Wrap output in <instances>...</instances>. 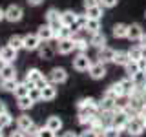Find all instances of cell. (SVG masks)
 <instances>
[{
	"instance_id": "1",
	"label": "cell",
	"mask_w": 146,
	"mask_h": 137,
	"mask_svg": "<svg viewBox=\"0 0 146 137\" xmlns=\"http://www.w3.org/2000/svg\"><path fill=\"white\" fill-rule=\"evenodd\" d=\"M29 86H35V88H42L44 84H48V77L44 75L42 71L38 70V68H29L26 73V79H24Z\"/></svg>"
},
{
	"instance_id": "2",
	"label": "cell",
	"mask_w": 146,
	"mask_h": 137,
	"mask_svg": "<svg viewBox=\"0 0 146 137\" xmlns=\"http://www.w3.org/2000/svg\"><path fill=\"white\" fill-rule=\"evenodd\" d=\"M77 110H79V113H93V115H97L99 100H95L93 97H84L77 102Z\"/></svg>"
},
{
	"instance_id": "3",
	"label": "cell",
	"mask_w": 146,
	"mask_h": 137,
	"mask_svg": "<svg viewBox=\"0 0 146 137\" xmlns=\"http://www.w3.org/2000/svg\"><path fill=\"white\" fill-rule=\"evenodd\" d=\"M91 59L88 57V53H77L75 57H73V61H71V66H73V70L75 71H79V73H84V71H88L90 68H91Z\"/></svg>"
},
{
	"instance_id": "4",
	"label": "cell",
	"mask_w": 146,
	"mask_h": 137,
	"mask_svg": "<svg viewBox=\"0 0 146 137\" xmlns=\"http://www.w3.org/2000/svg\"><path fill=\"white\" fill-rule=\"evenodd\" d=\"M46 24H49V27L53 29V33H57V31L60 29L62 22H60V13H58V9L49 7L48 11H46Z\"/></svg>"
},
{
	"instance_id": "5",
	"label": "cell",
	"mask_w": 146,
	"mask_h": 137,
	"mask_svg": "<svg viewBox=\"0 0 146 137\" xmlns=\"http://www.w3.org/2000/svg\"><path fill=\"white\" fill-rule=\"evenodd\" d=\"M48 80L51 82V84H55V86H58V84H64V82H68V71L64 70V68L57 66V68H53V70L49 71V75H48Z\"/></svg>"
},
{
	"instance_id": "6",
	"label": "cell",
	"mask_w": 146,
	"mask_h": 137,
	"mask_svg": "<svg viewBox=\"0 0 146 137\" xmlns=\"http://www.w3.org/2000/svg\"><path fill=\"white\" fill-rule=\"evenodd\" d=\"M22 17H24V9H22L18 4H11V6L6 7V20L15 24V22H20Z\"/></svg>"
},
{
	"instance_id": "7",
	"label": "cell",
	"mask_w": 146,
	"mask_h": 137,
	"mask_svg": "<svg viewBox=\"0 0 146 137\" xmlns=\"http://www.w3.org/2000/svg\"><path fill=\"white\" fill-rule=\"evenodd\" d=\"M124 132L130 137H141L144 134V128H143V124H141L139 121H137L135 117H131L130 121H128V124H126V128H124Z\"/></svg>"
},
{
	"instance_id": "8",
	"label": "cell",
	"mask_w": 146,
	"mask_h": 137,
	"mask_svg": "<svg viewBox=\"0 0 146 137\" xmlns=\"http://www.w3.org/2000/svg\"><path fill=\"white\" fill-rule=\"evenodd\" d=\"M106 73H108V71H106V64L97 62V61L91 64V68L88 70V75H90L93 80H100V79H104V77H106Z\"/></svg>"
},
{
	"instance_id": "9",
	"label": "cell",
	"mask_w": 146,
	"mask_h": 137,
	"mask_svg": "<svg viewBox=\"0 0 146 137\" xmlns=\"http://www.w3.org/2000/svg\"><path fill=\"white\" fill-rule=\"evenodd\" d=\"M40 44H42V40L38 39L36 33L24 35V49H26V51H36V49L40 48Z\"/></svg>"
},
{
	"instance_id": "10",
	"label": "cell",
	"mask_w": 146,
	"mask_h": 137,
	"mask_svg": "<svg viewBox=\"0 0 146 137\" xmlns=\"http://www.w3.org/2000/svg\"><path fill=\"white\" fill-rule=\"evenodd\" d=\"M40 97H42L44 102H51V100H55L57 99V86L51 84V82L44 84L42 88H40Z\"/></svg>"
},
{
	"instance_id": "11",
	"label": "cell",
	"mask_w": 146,
	"mask_h": 137,
	"mask_svg": "<svg viewBox=\"0 0 146 137\" xmlns=\"http://www.w3.org/2000/svg\"><path fill=\"white\" fill-rule=\"evenodd\" d=\"M130 115H128L126 110H121V112H115V115H113V126L119 128L121 132H124V128L128 124V121H130Z\"/></svg>"
},
{
	"instance_id": "12",
	"label": "cell",
	"mask_w": 146,
	"mask_h": 137,
	"mask_svg": "<svg viewBox=\"0 0 146 137\" xmlns=\"http://www.w3.org/2000/svg\"><path fill=\"white\" fill-rule=\"evenodd\" d=\"M57 53L60 55H70L75 51V44H73V39H62V40H57Z\"/></svg>"
},
{
	"instance_id": "13",
	"label": "cell",
	"mask_w": 146,
	"mask_h": 137,
	"mask_svg": "<svg viewBox=\"0 0 146 137\" xmlns=\"http://www.w3.org/2000/svg\"><path fill=\"white\" fill-rule=\"evenodd\" d=\"M17 57H18V51L17 49H13L11 46H4V48H0V59H2L6 64H13L17 61Z\"/></svg>"
},
{
	"instance_id": "14",
	"label": "cell",
	"mask_w": 146,
	"mask_h": 137,
	"mask_svg": "<svg viewBox=\"0 0 146 137\" xmlns=\"http://www.w3.org/2000/svg\"><path fill=\"white\" fill-rule=\"evenodd\" d=\"M144 35V29L141 24H137V22H133V24H128V37L126 39H130L131 42H139V39Z\"/></svg>"
},
{
	"instance_id": "15",
	"label": "cell",
	"mask_w": 146,
	"mask_h": 137,
	"mask_svg": "<svg viewBox=\"0 0 146 137\" xmlns=\"http://www.w3.org/2000/svg\"><path fill=\"white\" fill-rule=\"evenodd\" d=\"M36 51H38V55H40V59H42V61H51V59L55 57V53H57V49H55L49 42H42Z\"/></svg>"
},
{
	"instance_id": "16",
	"label": "cell",
	"mask_w": 146,
	"mask_h": 137,
	"mask_svg": "<svg viewBox=\"0 0 146 137\" xmlns=\"http://www.w3.org/2000/svg\"><path fill=\"white\" fill-rule=\"evenodd\" d=\"M113 53H115V49L108 48V46H104V48L97 49V62H102V64H108L113 61Z\"/></svg>"
},
{
	"instance_id": "17",
	"label": "cell",
	"mask_w": 146,
	"mask_h": 137,
	"mask_svg": "<svg viewBox=\"0 0 146 137\" xmlns=\"http://www.w3.org/2000/svg\"><path fill=\"white\" fill-rule=\"evenodd\" d=\"M119 84H121V88H122V95H124V97H131L137 90V86L133 84V80H131L130 77H124L122 80H119Z\"/></svg>"
},
{
	"instance_id": "18",
	"label": "cell",
	"mask_w": 146,
	"mask_h": 137,
	"mask_svg": "<svg viewBox=\"0 0 146 137\" xmlns=\"http://www.w3.org/2000/svg\"><path fill=\"white\" fill-rule=\"evenodd\" d=\"M36 35H38V39L42 40V42H49V40L55 39V33H53L51 27H49V24H42L36 29Z\"/></svg>"
},
{
	"instance_id": "19",
	"label": "cell",
	"mask_w": 146,
	"mask_h": 137,
	"mask_svg": "<svg viewBox=\"0 0 146 137\" xmlns=\"http://www.w3.org/2000/svg\"><path fill=\"white\" fill-rule=\"evenodd\" d=\"M106 42H108V39H106V35H104L102 31H97V33H93L90 37V46H93V48H97V49L104 48Z\"/></svg>"
},
{
	"instance_id": "20",
	"label": "cell",
	"mask_w": 146,
	"mask_h": 137,
	"mask_svg": "<svg viewBox=\"0 0 146 137\" xmlns=\"http://www.w3.org/2000/svg\"><path fill=\"white\" fill-rule=\"evenodd\" d=\"M33 124H35L33 119L27 115V113H22V115L17 117V128H18V130H22V132H27Z\"/></svg>"
},
{
	"instance_id": "21",
	"label": "cell",
	"mask_w": 146,
	"mask_h": 137,
	"mask_svg": "<svg viewBox=\"0 0 146 137\" xmlns=\"http://www.w3.org/2000/svg\"><path fill=\"white\" fill-rule=\"evenodd\" d=\"M104 95L110 97V99H115V100H119L121 97H124V95H122V88H121L119 82H113L111 86H108L106 91H104Z\"/></svg>"
},
{
	"instance_id": "22",
	"label": "cell",
	"mask_w": 146,
	"mask_h": 137,
	"mask_svg": "<svg viewBox=\"0 0 146 137\" xmlns=\"http://www.w3.org/2000/svg\"><path fill=\"white\" fill-rule=\"evenodd\" d=\"M46 126L49 128L51 132H60L62 130V126H64V122H62V119L58 117V115H51V117H48V121H46Z\"/></svg>"
},
{
	"instance_id": "23",
	"label": "cell",
	"mask_w": 146,
	"mask_h": 137,
	"mask_svg": "<svg viewBox=\"0 0 146 137\" xmlns=\"http://www.w3.org/2000/svg\"><path fill=\"white\" fill-rule=\"evenodd\" d=\"M115 66H122L124 68L128 62H130V57H128V51H122V49H117L113 53V61H111Z\"/></svg>"
},
{
	"instance_id": "24",
	"label": "cell",
	"mask_w": 146,
	"mask_h": 137,
	"mask_svg": "<svg viewBox=\"0 0 146 137\" xmlns=\"http://www.w3.org/2000/svg\"><path fill=\"white\" fill-rule=\"evenodd\" d=\"M73 44H75V51L77 53H86L88 48H90V40L82 39V37H77V35H73Z\"/></svg>"
},
{
	"instance_id": "25",
	"label": "cell",
	"mask_w": 146,
	"mask_h": 137,
	"mask_svg": "<svg viewBox=\"0 0 146 137\" xmlns=\"http://www.w3.org/2000/svg\"><path fill=\"white\" fill-rule=\"evenodd\" d=\"M111 35L115 37V39H126L128 37V24H124V22H117V24L113 26Z\"/></svg>"
},
{
	"instance_id": "26",
	"label": "cell",
	"mask_w": 146,
	"mask_h": 137,
	"mask_svg": "<svg viewBox=\"0 0 146 137\" xmlns=\"http://www.w3.org/2000/svg\"><path fill=\"white\" fill-rule=\"evenodd\" d=\"M110 110L115 112V99H110L106 95H102V99L99 100V112H110Z\"/></svg>"
},
{
	"instance_id": "27",
	"label": "cell",
	"mask_w": 146,
	"mask_h": 137,
	"mask_svg": "<svg viewBox=\"0 0 146 137\" xmlns=\"http://www.w3.org/2000/svg\"><path fill=\"white\" fill-rule=\"evenodd\" d=\"M75 20H77V13L71 11V9H66V11L60 13V22H62V26H68V27H70Z\"/></svg>"
},
{
	"instance_id": "28",
	"label": "cell",
	"mask_w": 146,
	"mask_h": 137,
	"mask_svg": "<svg viewBox=\"0 0 146 137\" xmlns=\"http://www.w3.org/2000/svg\"><path fill=\"white\" fill-rule=\"evenodd\" d=\"M0 77L2 80H9V79H17V70L13 64H6V66L0 70Z\"/></svg>"
},
{
	"instance_id": "29",
	"label": "cell",
	"mask_w": 146,
	"mask_h": 137,
	"mask_svg": "<svg viewBox=\"0 0 146 137\" xmlns=\"http://www.w3.org/2000/svg\"><path fill=\"white\" fill-rule=\"evenodd\" d=\"M29 90H31V86L27 84L26 80H22V82H18V84H17V88H15V91H13V95H15L17 99L26 97V95H29Z\"/></svg>"
},
{
	"instance_id": "30",
	"label": "cell",
	"mask_w": 146,
	"mask_h": 137,
	"mask_svg": "<svg viewBox=\"0 0 146 137\" xmlns=\"http://www.w3.org/2000/svg\"><path fill=\"white\" fill-rule=\"evenodd\" d=\"M7 46H11L13 49H17V51L24 49V37L22 35H11L9 40H7Z\"/></svg>"
},
{
	"instance_id": "31",
	"label": "cell",
	"mask_w": 146,
	"mask_h": 137,
	"mask_svg": "<svg viewBox=\"0 0 146 137\" xmlns=\"http://www.w3.org/2000/svg\"><path fill=\"white\" fill-rule=\"evenodd\" d=\"M33 104H35V102H33V99H31L29 95L17 99V108L22 110V112H27V110H31V108H33Z\"/></svg>"
},
{
	"instance_id": "32",
	"label": "cell",
	"mask_w": 146,
	"mask_h": 137,
	"mask_svg": "<svg viewBox=\"0 0 146 137\" xmlns=\"http://www.w3.org/2000/svg\"><path fill=\"white\" fill-rule=\"evenodd\" d=\"M84 31H88L90 35L100 31V20L99 18H88V22H86V26H84Z\"/></svg>"
},
{
	"instance_id": "33",
	"label": "cell",
	"mask_w": 146,
	"mask_h": 137,
	"mask_svg": "<svg viewBox=\"0 0 146 137\" xmlns=\"http://www.w3.org/2000/svg\"><path fill=\"white\" fill-rule=\"evenodd\" d=\"M97 115H99L100 122H102L104 126H111L113 124V115H115V112H113V110H110V112H99Z\"/></svg>"
},
{
	"instance_id": "34",
	"label": "cell",
	"mask_w": 146,
	"mask_h": 137,
	"mask_svg": "<svg viewBox=\"0 0 146 137\" xmlns=\"http://www.w3.org/2000/svg\"><path fill=\"white\" fill-rule=\"evenodd\" d=\"M102 9H104L102 6H93V7H86L84 13L88 15V18H99V20H100V17L104 15Z\"/></svg>"
},
{
	"instance_id": "35",
	"label": "cell",
	"mask_w": 146,
	"mask_h": 137,
	"mask_svg": "<svg viewBox=\"0 0 146 137\" xmlns=\"http://www.w3.org/2000/svg\"><path fill=\"white\" fill-rule=\"evenodd\" d=\"M143 55H144V51L141 49V46H139V44L131 46V48L128 49V57H130V61H135V62H137L141 57H143Z\"/></svg>"
},
{
	"instance_id": "36",
	"label": "cell",
	"mask_w": 146,
	"mask_h": 137,
	"mask_svg": "<svg viewBox=\"0 0 146 137\" xmlns=\"http://www.w3.org/2000/svg\"><path fill=\"white\" fill-rule=\"evenodd\" d=\"M95 119H97V115H93V113H79V124L90 128Z\"/></svg>"
},
{
	"instance_id": "37",
	"label": "cell",
	"mask_w": 146,
	"mask_h": 137,
	"mask_svg": "<svg viewBox=\"0 0 146 137\" xmlns=\"http://www.w3.org/2000/svg\"><path fill=\"white\" fill-rule=\"evenodd\" d=\"M62 39H73V31L68 26H62L60 29L55 33V40H62Z\"/></svg>"
},
{
	"instance_id": "38",
	"label": "cell",
	"mask_w": 146,
	"mask_h": 137,
	"mask_svg": "<svg viewBox=\"0 0 146 137\" xmlns=\"http://www.w3.org/2000/svg\"><path fill=\"white\" fill-rule=\"evenodd\" d=\"M121 134H122V132L111 124V126H106V128H104L100 135H102V137H121Z\"/></svg>"
},
{
	"instance_id": "39",
	"label": "cell",
	"mask_w": 146,
	"mask_h": 137,
	"mask_svg": "<svg viewBox=\"0 0 146 137\" xmlns=\"http://www.w3.org/2000/svg\"><path fill=\"white\" fill-rule=\"evenodd\" d=\"M13 124V115L9 112H6V113H0V128H9Z\"/></svg>"
},
{
	"instance_id": "40",
	"label": "cell",
	"mask_w": 146,
	"mask_h": 137,
	"mask_svg": "<svg viewBox=\"0 0 146 137\" xmlns=\"http://www.w3.org/2000/svg\"><path fill=\"white\" fill-rule=\"evenodd\" d=\"M131 80H133V84L137 86V88H139V86H143V84H146V71H137L133 77H130Z\"/></svg>"
},
{
	"instance_id": "41",
	"label": "cell",
	"mask_w": 146,
	"mask_h": 137,
	"mask_svg": "<svg viewBox=\"0 0 146 137\" xmlns=\"http://www.w3.org/2000/svg\"><path fill=\"white\" fill-rule=\"evenodd\" d=\"M17 84H18V80H17V79L4 80V82H2V88H0V90L7 91V93H13V91H15V88H17Z\"/></svg>"
},
{
	"instance_id": "42",
	"label": "cell",
	"mask_w": 146,
	"mask_h": 137,
	"mask_svg": "<svg viewBox=\"0 0 146 137\" xmlns=\"http://www.w3.org/2000/svg\"><path fill=\"white\" fill-rule=\"evenodd\" d=\"M124 71L128 73V77H133L135 73L139 71V66H137V62H135V61H130V62H128L126 66H124Z\"/></svg>"
},
{
	"instance_id": "43",
	"label": "cell",
	"mask_w": 146,
	"mask_h": 137,
	"mask_svg": "<svg viewBox=\"0 0 146 137\" xmlns=\"http://www.w3.org/2000/svg\"><path fill=\"white\" fill-rule=\"evenodd\" d=\"M29 97L33 99V102H38V100H42V97H40V88H35V86H31Z\"/></svg>"
},
{
	"instance_id": "44",
	"label": "cell",
	"mask_w": 146,
	"mask_h": 137,
	"mask_svg": "<svg viewBox=\"0 0 146 137\" xmlns=\"http://www.w3.org/2000/svg\"><path fill=\"white\" fill-rule=\"evenodd\" d=\"M36 137H55V132H51L48 126H40V130H38V135Z\"/></svg>"
},
{
	"instance_id": "45",
	"label": "cell",
	"mask_w": 146,
	"mask_h": 137,
	"mask_svg": "<svg viewBox=\"0 0 146 137\" xmlns=\"http://www.w3.org/2000/svg\"><path fill=\"white\" fill-rule=\"evenodd\" d=\"M79 137H100V134H97L95 130H91V128H86L84 132H80Z\"/></svg>"
},
{
	"instance_id": "46",
	"label": "cell",
	"mask_w": 146,
	"mask_h": 137,
	"mask_svg": "<svg viewBox=\"0 0 146 137\" xmlns=\"http://www.w3.org/2000/svg\"><path fill=\"white\" fill-rule=\"evenodd\" d=\"M135 119L141 122V124H143V128L146 130V112H144V110H143V112H139V113H137V115H135Z\"/></svg>"
},
{
	"instance_id": "47",
	"label": "cell",
	"mask_w": 146,
	"mask_h": 137,
	"mask_svg": "<svg viewBox=\"0 0 146 137\" xmlns=\"http://www.w3.org/2000/svg\"><path fill=\"white\" fill-rule=\"evenodd\" d=\"M117 2H119V0H100V6L106 7V9H110V7H115Z\"/></svg>"
},
{
	"instance_id": "48",
	"label": "cell",
	"mask_w": 146,
	"mask_h": 137,
	"mask_svg": "<svg viewBox=\"0 0 146 137\" xmlns=\"http://www.w3.org/2000/svg\"><path fill=\"white\" fill-rule=\"evenodd\" d=\"M38 130H40V126H36V124H33L29 128V130L26 132V135H29V137H36L38 135Z\"/></svg>"
},
{
	"instance_id": "49",
	"label": "cell",
	"mask_w": 146,
	"mask_h": 137,
	"mask_svg": "<svg viewBox=\"0 0 146 137\" xmlns=\"http://www.w3.org/2000/svg\"><path fill=\"white\" fill-rule=\"evenodd\" d=\"M137 66H139L141 71H146V55H143V57L137 61Z\"/></svg>"
},
{
	"instance_id": "50",
	"label": "cell",
	"mask_w": 146,
	"mask_h": 137,
	"mask_svg": "<svg viewBox=\"0 0 146 137\" xmlns=\"http://www.w3.org/2000/svg\"><path fill=\"white\" fill-rule=\"evenodd\" d=\"M84 9L86 7H93V6H100V0H84Z\"/></svg>"
},
{
	"instance_id": "51",
	"label": "cell",
	"mask_w": 146,
	"mask_h": 137,
	"mask_svg": "<svg viewBox=\"0 0 146 137\" xmlns=\"http://www.w3.org/2000/svg\"><path fill=\"white\" fill-rule=\"evenodd\" d=\"M7 137H27V135H26V132H22V130H18V128H17V130H13Z\"/></svg>"
},
{
	"instance_id": "52",
	"label": "cell",
	"mask_w": 146,
	"mask_h": 137,
	"mask_svg": "<svg viewBox=\"0 0 146 137\" xmlns=\"http://www.w3.org/2000/svg\"><path fill=\"white\" fill-rule=\"evenodd\" d=\"M137 44L141 46V49H143V51H146V33H144V35L139 39V42H137Z\"/></svg>"
},
{
	"instance_id": "53",
	"label": "cell",
	"mask_w": 146,
	"mask_h": 137,
	"mask_svg": "<svg viewBox=\"0 0 146 137\" xmlns=\"http://www.w3.org/2000/svg\"><path fill=\"white\" fill-rule=\"evenodd\" d=\"M6 112H7V106H6V102L0 99V113H6Z\"/></svg>"
},
{
	"instance_id": "54",
	"label": "cell",
	"mask_w": 146,
	"mask_h": 137,
	"mask_svg": "<svg viewBox=\"0 0 146 137\" xmlns=\"http://www.w3.org/2000/svg\"><path fill=\"white\" fill-rule=\"evenodd\" d=\"M62 137H79V134H75L73 130H70V132H66V134H64Z\"/></svg>"
},
{
	"instance_id": "55",
	"label": "cell",
	"mask_w": 146,
	"mask_h": 137,
	"mask_svg": "<svg viewBox=\"0 0 146 137\" xmlns=\"http://www.w3.org/2000/svg\"><path fill=\"white\" fill-rule=\"evenodd\" d=\"M27 4H29V6H40L42 0H27Z\"/></svg>"
},
{
	"instance_id": "56",
	"label": "cell",
	"mask_w": 146,
	"mask_h": 137,
	"mask_svg": "<svg viewBox=\"0 0 146 137\" xmlns=\"http://www.w3.org/2000/svg\"><path fill=\"white\" fill-rule=\"evenodd\" d=\"M2 20H6V9L0 7V22H2Z\"/></svg>"
},
{
	"instance_id": "57",
	"label": "cell",
	"mask_w": 146,
	"mask_h": 137,
	"mask_svg": "<svg viewBox=\"0 0 146 137\" xmlns=\"http://www.w3.org/2000/svg\"><path fill=\"white\" fill-rule=\"evenodd\" d=\"M4 66H6V62H4V61H2V59H0V70H2V68H4Z\"/></svg>"
},
{
	"instance_id": "58",
	"label": "cell",
	"mask_w": 146,
	"mask_h": 137,
	"mask_svg": "<svg viewBox=\"0 0 146 137\" xmlns=\"http://www.w3.org/2000/svg\"><path fill=\"white\" fill-rule=\"evenodd\" d=\"M0 137H4V132H2V128H0Z\"/></svg>"
},
{
	"instance_id": "59",
	"label": "cell",
	"mask_w": 146,
	"mask_h": 137,
	"mask_svg": "<svg viewBox=\"0 0 146 137\" xmlns=\"http://www.w3.org/2000/svg\"><path fill=\"white\" fill-rule=\"evenodd\" d=\"M2 82H4V80H2V77H0V88H2Z\"/></svg>"
},
{
	"instance_id": "60",
	"label": "cell",
	"mask_w": 146,
	"mask_h": 137,
	"mask_svg": "<svg viewBox=\"0 0 146 137\" xmlns=\"http://www.w3.org/2000/svg\"><path fill=\"white\" fill-rule=\"evenodd\" d=\"M143 110H144V112H146V102H144V108H143Z\"/></svg>"
},
{
	"instance_id": "61",
	"label": "cell",
	"mask_w": 146,
	"mask_h": 137,
	"mask_svg": "<svg viewBox=\"0 0 146 137\" xmlns=\"http://www.w3.org/2000/svg\"><path fill=\"white\" fill-rule=\"evenodd\" d=\"M144 18H146V11H144Z\"/></svg>"
},
{
	"instance_id": "62",
	"label": "cell",
	"mask_w": 146,
	"mask_h": 137,
	"mask_svg": "<svg viewBox=\"0 0 146 137\" xmlns=\"http://www.w3.org/2000/svg\"><path fill=\"white\" fill-rule=\"evenodd\" d=\"M55 137H57V135H55Z\"/></svg>"
}]
</instances>
